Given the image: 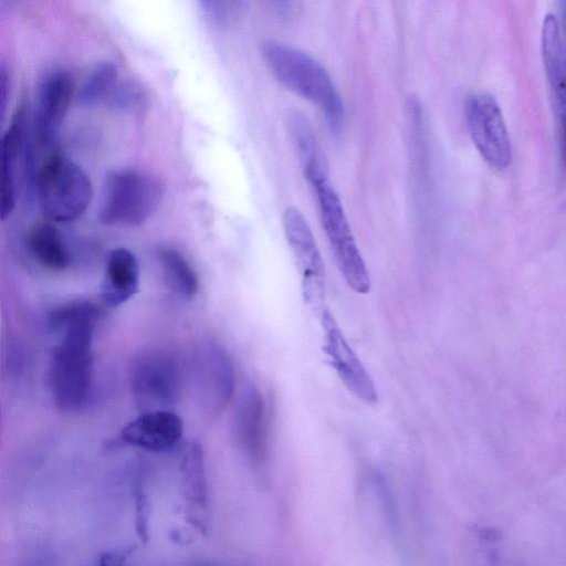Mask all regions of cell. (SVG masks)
Listing matches in <instances>:
<instances>
[{"label": "cell", "mask_w": 566, "mask_h": 566, "mask_svg": "<svg viewBox=\"0 0 566 566\" xmlns=\"http://www.w3.org/2000/svg\"><path fill=\"white\" fill-rule=\"evenodd\" d=\"M233 427L240 449L253 465H261L266 460V410L255 387H248L241 396Z\"/></svg>", "instance_id": "obj_12"}, {"label": "cell", "mask_w": 566, "mask_h": 566, "mask_svg": "<svg viewBox=\"0 0 566 566\" xmlns=\"http://www.w3.org/2000/svg\"><path fill=\"white\" fill-rule=\"evenodd\" d=\"M105 103L116 109L136 111L144 105L145 94L136 83L118 81Z\"/></svg>", "instance_id": "obj_22"}, {"label": "cell", "mask_w": 566, "mask_h": 566, "mask_svg": "<svg viewBox=\"0 0 566 566\" xmlns=\"http://www.w3.org/2000/svg\"><path fill=\"white\" fill-rule=\"evenodd\" d=\"M28 245L34 259L49 270L62 271L71 263L70 251L60 231L50 222L31 228Z\"/></svg>", "instance_id": "obj_19"}, {"label": "cell", "mask_w": 566, "mask_h": 566, "mask_svg": "<svg viewBox=\"0 0 566 566\" xmlns=\"http://www.w3.org/2000/svg\"><path fill=\"white\" fill-rule=\"evenodd\" d=\"M164 186L154 176L119 170L105 180L99 221L106 226H137L145 222L158 208Z\"/></svg>", "instance_id": "obj_4"}, {"label": "cell", "mask_w": 566, "mask_h": 566, "mask_svg": "<svg viewBox=\"0 0 566 566\" xmlns=\"http://www.w3.org/2000/svg\"><path fill=\"white\" fill-rule=\"evenodd\" d=\"M270 2L274 9L282 14L289 12L293 6V0H270Z\"/></svg>", "instance_id": "obj_27"}, {"label": "cell", "mask_w": 566, "mask_h": 566, "mask_svg": "<svg viewBox=\"0 0 566 566\" xmlns=\"http://www.w3.org/2000/svg\"><path fill=\"white\" fill-rule=\"evenodd\" d=\"M261 54L272 75L289 91L314 104L333 133L344 124L342 97L327 71L306 53L276 41H265Z\"/></svg>", "instance_id": "obj_2"}, {"label": "cell", "mask_w": 566, "mask_h": 566, "mask_svg": "<svg viewBox=\"0 0 566 566\" xmlns=\"http://www.w3.org/2000/svg\"><path fill=\"white\" fill-rule=\"evenodd\" d=\"M15 1H17V0H4V3H9V4H11V3L15 2Z\"/></svg>", "instance_id": "obj_29"}, {"label": "cell", "mask_w": 566, "mask_h": 566, "mask_svg": "<svg viewBox=\"0 0 566 566\" xmlns=\"http://www.w3.org/2000/svg\"><path fill=\"white\" fill-rule=\"evenodd\" d=\"M8 90H9V77L7 73V69L4 63H1L0 69V113L1 116L4 114L7 98H8Z\"/></svg>", "instance_id": "obj_26"}, {"label": "cell", "mask_w": 566, "mask_h": 566, "mask_svg": "<svg viewBox=\"0 0 566 566\" xmlns=\"http://www.w3.org/2000/svg\"><path fill=\"white\" fill-rule=\"evenodd\" d=\"M184 424L171 410L144 411L129 421L120 431L126 443L147 450L165 451L172 448L182 437Z\"/></svg>", "instance_id": "obj_13"}, {"label": "cell", "mask_w": 566, "mask_h": 566, "mask_svg": "<svg viewBox=\"0 0 566 566\" xmlns=\"http://www.w3.org/2000/svg\"><path fill=\"white\" fill-rule=\"evenodd\" d=\"M465 120L484 161L494 170L505 169L512 157L511 140L495 98L488 93L470 96L465 103Z\"/></svg>", "instance_id": "obj_7"}, {"label": "cell", "mask_w": 566, "mask_h": 566, "mask_svg": "<svg viewBox=\"0 0 566 566\" xmlns=\"http://www.w3.org/2000/svg\"><path fill=\"white\" fill-rule=\"evenodd\" d=\"M130 384L135 402L142 412L170 410L181 389L179 361L168 352L144 353L132 365Z\"/></svg>", "instance_id": "obj_6"}, {"label": "cell", "mask_w": 566, "mask_h": 566, "mask_svg": "<svg viewBox=\"0 0 566 566\" xmlns=\"http://www.w3.org/2000/svg\"><path fill=\"white\" fill-rule=\"evenodd\" d=\"M315 193L319 218L334 256L346 283L358 294L370 290V276L353 237L340 199L329 182L311 186Z\"/></svg>", "instance_id": "obj_5"}, {"label": "cell", "mask_w": 566, "mask_h": 566, "mask_svg": "<svg viewBox=\"0 0 566 566\" xmlns=\"http://www.w3.org/2000/svg\"><path fill=\"white\" fill-rule=\"evenodd\" d=\"M542 57L558 120L563 154L566 151V48L560 24L551 13L543 21Z\"/></svg>", "instance_id": "obj_11"}, {"label": "cell", "mask_w": 566, "mask_h": 566, "mask_svg": "<svg viewBox=\"0 0 566 566\" xmlns=\"http://www.w3.org/2000/svg\"><path fill=\"white\" fill-rule=\"evenodd\" d=\"M118 82L117 66L112 62H103L90 73L77 93L81 105L92 106L105 103Z\"/></svg>", "instance_id": "obj_21"}, {"label": "cell", "mask_w": 566, "mask_h": 566, "mask_svg": "<svg viewBox=\"0 0 566 566\" xmlns=\"http://www.w3.org/2000/svg\"><path fill=\"white\" fill-rule=\"evenodd\" d=\"M184 496L190 512V521L203 528V515L208 503V488L203 452L197 441H192L181 462Z\"/></svg>", "instance_id": "obj_18"}, {"label": "cell", "mask_w": 566, "mask_h": 566, "mask_svg": "<svg viewBox=\"0 0 566 566\" xmlns=\"http://www.w3.org/2000/svg\"><path fill=\"white\" fill-rule=\"evenodd\" d=\"M139 286V266L135 254L126 248L111 251L102 283V298L118 306L134 296Z\"/></svg>", "instance_id": "obj_16"}, {"label": "cell", "mask_w": 566, "mask_h": 566, "mask_svg": "<svg viewBox=\"0 0 566 566\" xmlns=\"http://www.w3.org/2000/svg\"><path fill=\"white\" fill-rule=\"evenodd\" d=\"M36 195L48 219L69 222L85 213L93 197V188L88 176L77 164L54 154L39 170Z\"/></svg>", "instance_id": "obj_3"}, {"label": "cell", "mask_w": 566, "mask_h": 566, "mask_svg": "<svg viewBox=\"0 0 566 566\" xmlns=\"http://www.w3.org/2000/svg\"><path fill=\"white\" fill-rule=\"evenodd\" d=\"M74 94V80L64 70L48 73L40 82L32 119L33 137L39 146L54 142Z\"/></svg>", "instance_id": "obj_10"}, {"label": "cell", "mask_w": 566, "mask_h": 566, "mask_svg": "<svg viewBox=\"0 0 566 566\" xmlns=\"http://www.w3.org/2000/svg\"><path fill=\"white\" fill-rule=\"evenodd\" d=\"M287 127L310 186L329 179L326 159L307 117L298 111H293L287 115Z\"/></svg>", "instance_id": "obj_17"}, {"label": "cell", "mask_w": 566, "mask_h": 566, "mask_svg": "<svg viewBox=\"0 0 566 566\" xmlns=\"http://www.w3.org/2000/svg\"><path fill=\"white\" fill-rule=\"evenodd\" d=\"M134 501L136 504V530L140 541L146 542L148 538V501L140 486L134 490Z\"/></svg>", "instance_id": "obj_23"}, {"label": "cell", "mask_w": 566, "mask_h": 566, "mask_svg": "<svg viewBox=\"0 0 566 566\" xmlns=\"http://www.w3.org/2000/svg\"><path fill=\"white\" fill-rule=\"evenodd\" d=\"M282 224L302 275L304 300L319 307L324 297L325 271L311 228L303 213L295 207L285 209Z\"/></svg>", "instance_id": "obj_8"}, {"label": "cell", "mask_w": 566, "mask_h": 566, "mask_svg": "<svg viewBox=\"0 0 566 566\" xmlns=\"http://www.w3.org/2000/svg\"><path fill=\"white\" fill-rule=\"evenodd\" d=\"M560 15H562V25L564 28V32L566 34V0H558Z\"/></svg>", "instance_id": "obj_28"}, {"label": "cell", "mask_w": 566, "mask_h": 566, "mask_svg": "<svg viewBox=\"0 0 566 566\" xmlns=\"http://www.w3.org/2000/svg\"><path fill=\"white\" fill-rule=\"evenodd\" d=\"M134 551L133 546L124 547L122 549H116L112 552L104 553L99 556V564H120L127 558L132 552Z\"/></svg>", "instance_id": "obj_25"}, {"label": "cell", "mask_w": 566, "mask_h": 566, "mask_svg": "<svg viewBox=\"0 0 566 566\" xmlns=\"http://www.w3.org/2000/svg\"><path fill=\"white\" fill-rule=\"evenodd\" d=\"M202 9L216 23H222L226 19L224 0H200Z\"/></svg>", "instance_id": "obj_24"}, {"label": "cell", "mask_w": 566, "mask_h": 566, "mask_svg": "<svg viewBox=\"0 0 566 566\" xmlns=\"http://www.w3.org/2000/svg\"><path fill=\"white\" fill-rule=\"evenodd\" d=\"M321 323L324 331L323 350L339 379L358 399L369 405L377 402L373 378L327 310L321 311Z\"/></svg>", "instance_id": "obj_9"}, {"label": "cell", "mask_w": 566, "mask_h": 566, "mask_svg": "<svg viewBox=\"0 0 566 566\" xmlns=\"http://www.w3.org/2000/svg\"><path fill=\"white\" fill-rule=\"evenodd\" d=\"M199 371L206 405L218 415L231 400L235 389V374L229 355L217 344H209L200 353Z\"/></svg>", "instance_id": "obj_14"}, {"label": "cell", "mask_w": 566, "mask_h": 566, "mask_svg": "<svg viewBox=\"0 0 566 566\" xmlns=\"http://www.w3.org/2000/svg\"><path fill=\"white\" fill-rule=\"evenodd\" d=\"M157 254L171 289L184 297L196 295L199 287L198 276L186 258L177 250L167 247L160 248Z\"/></svg>", "instance_id": "obj_20"}, {"label": "cell", "mask_w": 566, "mask_h": 566, "mask_svg": "<svg viewBox=\"0 0 566 566\" xmlns=\"http://www.w3.org/2000/svg\"><path fill=\"white\" fill-rule=\"evenodd\" d=\"M96 306L76 301L57 307L50 314L51 327L64 332L53 348L49 384L55 405L64 411H76L88 400L93 378L92 343Z\"/></svg>", "instance_id": "obj_1"}, {"label": "cell", "mask_w": 566, "mask_h": 566, "mask_svg": "<svg viewBox=\"0 0 566 566\" xmlns=\"http://www.w3.org/2000/svg\"><path fill=\"white\" fill-rule=\"evenodd\" d=\"M27 112L19 107L1 140V218L4 220L15 206V167L27 151Z\"/></svg>", "instance_id": "obj_15"}]
</instances>
